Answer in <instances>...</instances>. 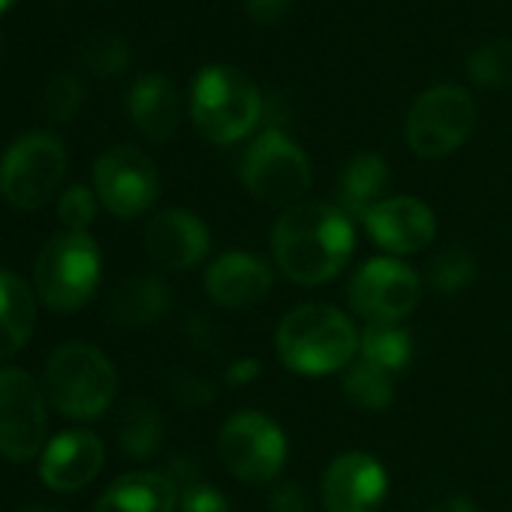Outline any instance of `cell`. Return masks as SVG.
Wrapping results in <instances>:
<instances>
[{"label": "cell", "mask_w": 512, "mask_h": 512, "mask_svg": "<svg viewBox=\"0 0 512 512\" xmlns=\"http://www.w3.org/2000/svg\"><path fill=\"white\" fill-rule=\"evenodd\" d=\"M217 452L235 479L247 485H269L281 476L290 443L272 416L260 410H241L223 422L217 434Z\"/></svg>", "instance_id": "cell-6"}, {"label": "cell", "mask_w": 512, "mask_h": 512, "mask_svg": "<svg viewBox=\"0 0 512 512\" xmlns=\"http://www.w3.org/2000/svg\"><path fill=\"white\" fill-rule=\"evenodd\" d=\"M178 491L166 473L136 470L118 476L97 500L94 512H175Z\"/></svg>", "instance_id": "cell-19"}, {"label": "cell", "mask_w": 512, "mask_h": 512, "mask_svg": "<svg viewBox=\"0 0 512 512\" xmlns=\"http://www.w3.org/2000/svg\"><path fill=\"white\" fill-rule=\"evenodd\" d=\"M94 187L109 214L130 220L154 205L160 193V175L145 151L133 145H115L100 154L94 166Z\"/></svg>", "instance_id": "cell-12"}, {"label": "cell", "mask_w": 512, "mask_h": 512, "mask_svg": "<svg viewBox=\"0 0 512 512\" xmlns=\"http://www.w3.org/2000/svg\"><path fill=\"white\" fill-rule=\"evenodd\" d=\"M244 187L266 205H299L314 181L308 154L278 127L263 130L241 160Z\"/></svg>", "instance_id": "cell-7"}, {"label": "cell", "mask_w": 512, "mask_h": 512, "mask_svg": "<svg viewBox=\"0 0 512 512\" xmlns=\"http://www.w3.org/2000/svg\"><path fill=\"white\" fill-rule=\"evenodd\" d=\"M389 476L386 467L368 452H344L338 455L320 485L326 512H377L386 500Z\"/></svg>", "instance_id": "cell-13"}, {"label": "cell", "mask_w": 512, "mask_h": 512, "mask_svg": "<svg viewBox=\"0 0 512 512\" xmlns=\"http://www.w3.org/2000/svg\"><path fill=\"white\" fill-rule=\"evenodd\" d=\"M272 512H311V497L302 482H278L269 494Z\"/></svg>", "instance_id": "cell-31"}, {"label": "cell", "mask_w": 512, "mask_h": 512, "mask_svg": "<svg viewBox=\"0 0 512 512\" xmlns=\"http://www.w3.org/2000/svg\"><path fill=\"white\" fill-rule=\"evenodd\" d=\"M169 311V290L157 278H130L109 296L106 314L118 326H148Z\"/></svg>", "instance_id": "cell-22"}, {"label": "cell", "mask_w": 512, "mask_h": 512, "mask_svg": "<svg viewBox=\"0 0 512 512\" xmlns=\"http://www.w3.org/2000/svg\"><path fill=\"white\" fill-rule=\"evenodd\" d=\"M359 359H365L395 377L413 359V338L398 323H368L359 338Z\"/></svg>", "instance_id": "cell-23"}, {"label": "cell", "mask_w": 512, "mask_h": 512, "mask_svg": "<svg viewBox=\"0 0 512 512\" xmlns=\"http://www.w3.org/2000/svg\"><path fill=\"white\" fill-rule=\"evenodd\" d=\"M67 175V151L52 133H25L0 160V196L19 211L43 208Z\"/></svg>", "instance_id": "cell-8"}, {"label": "cell", "mask_w": 512, "mask_h": 512, "mask_svg": "<svg viewBox=\"0 0 512 512\" xmlns=\"http://www.w3.org/2000/svg\"><path fill=\"white\" fill-rule=\"evenodd\" d=\"M473 278H476V260L464 247H443L428 263V284L443 296H455L467 290Z\"/></svg>", "instance_id": "cell-25"}, {"label": "cell", "mask_w": 512, "mask_h": 512, "mask_svg": "<svg viewBox=\"0 0 512 512\" xmlns=\"http://www.w3.org/2000/svg\"><path fill=\"white\" fill-rule=\"evenodd\" d=\"M49 431L46 398L22 368H0V455L25 464L40 455Z\"/></svg>", "instance_id": "cell-10"}, {"label": "cell", "mask_w": 512, "mask_h": 512, "mask_svg": "<svg viewBox=\"0 0 512 512\" xmlns=\"http://www.w3.org/2000/svg\"><path fill=\"white\" fill-rule=\"evenodd\" d=\"M244 7L256 25H281L296 7V0H244Z\"/></svg>", "instance_id": "cell-33"}, {"label": "cell", "mask_w": 512, "mask_h": 512, "mask_svg": "<svg viewBox=\"0 0 512 512\" xmlns=\"http://www.w3.org/2000/svg\"><path fill=\"white\" fill-rule=\"evenodd\" d=\"M46 395L70 419H100L118 392V371L109 356L91 344H64L46 365Z\"/></svg>", "instance_id": "cell-4"}, {"label": "cell", "mask_w": 512, "mask_h": 512, "mask_svg": "<svg viewBox=\"0 0 512 512\" xmlns=\"http://www.w3.org/2000/svg\"><path fill=\"white\" fill-rule=\"evenodd\" d=\"M10 4H13V0H0V13H4V10H7Z\"/></svg>", "instance_id": "cell-37"}, {"label": "cell", "mask_w": 512, "mask_h": 512, "mask_svg": "<svg viewBox=\"0 0 512 512\" xmlns=\"http://www.w3.org/2000/svg\"><path fill=\"white\" fill-rule=\"evenodd\" d=\"M389 178H392V169L380 154L362 151V154L350 157L338 175V208L350 217L365 220V214L377 202H383Z\"/></svg>", "instance_id": "cell-20"}, {"label": "cell", "mask_w": 512, "mask_h": 512, "mask_svg": "<svg viewBox=\"0 0 512 512\" xmlns=\"http://www.w3.org/2000/svg\"><path fill=\"white\" fill-rule=\"evenodd\" d=\"M353 247V217L335 202L290 205L272 226L275 266L302 287L332 281L350 263Z\"/></svg>", "instance_id": "cell-1"}, {"label": "cell", "mask_w": 512, "mask_h": 512, "mask_svg": "<svg viewBox=\"0 0 512 512\" xmlns=\"http://www.w3.org/2000/svg\"><path fill=\"white\" fill-rule=\"evenodd\" d=\"M19 512H58V509H52V506H25Z\"/></svg>", "instance_id": "cell-36"}, {"label": "cell", "mask_w": 512, "mask_h": 512, "mask_svg": "<svg viewBox=\"0 0 512 512\" xmlns=\"http://www.w3.org/2000/svg\"><path fill=\"white\" fill-rule=\"evenodd\" d=\"M476 124V103L458 85H437L416 97L407 112L404 136L416 157L437 160L458 151Z\"/></svg>", "instance_id": "cell-9"}, {"label": "cell", "mask_w": 512, "mask_h": 512, "mask_svg": "<svg viewBox=\"0 0 512 512\" xmlns=\"http://www.w3.org/2000/svg\"><path fill=\"white\" fill-rule=\"evenodd\" d=\"M272 290V269L256 253L226 250L205 272V293L226 311H241L263 302Z\"/></svg>", "instance_id": "cell-16"}, {"label": "cell", "mask_w": 512, "mask_h": 512, "mask_svg": "<svg viewBox=\"0 0 512 512\" xmlns=\"http://www.w3.org/2000/svg\"><path fill=\"white\" fill-rule=\"evenodd\" d=\"M82 61L88 70H94L97 76H118L127 70L130 64V46L121 34H91L82 43Z\"/></svg>", "instance_id": "cell-27"}, {"label": "cell", "mask_w": 512, "mask_h": 512, "mask_svg": "<svg viewBox=\"0 0 512 512\" xmlns=\"http://www.w3.org/2000/svg\"><path fill=\"white\" fill-rule=\"evenodd\" d=\"M130 118L151 142H169L181 124V100L166 76H142L127 100Z\"/></svg>", "instance_id": "cell-18"}, {"label": "cell", "mask_w": 512, "mask_h": 512, "mask_svg": "<svg viewBox=\"0 0 512 512\" xmlns=\"http://www.w3.org/2000/svg\"><path fill=\"white\" fill-rule=\"evenodd\" d=\"M365 229L389 256L425 250L437 235L434 211L416 196H389L365 214Z\"/></svg>", "instance_id": "cell-14"}, {"label": "cell", "mask_w": 512, "mask_h": 512, "mask_svg": "<svg viewBox=\"0 0 512 512\" xmlns=\"http://www.w3.org/2000/svg\"><path fill=\"white\" fill-rule=\"evenodd\" d=\"M347 401L359 410H368V413H377V410H386L395 398V380L389 371L365 362V359H356L347 371H344V383H341Z\"/></svg>", "instance_id": "cell-24"}, {"label": "cell", "mask_w": 512, "mask_h": 512, "mask_svg": "<svg viewBox=\"0 0 512 512\" xmlns=\"http://www.w3.org/2000/svg\"><path fill=\"white\" fill-rule=\"evenodd\" d=\"M362 332L332 305H302L290 311L275 335L281 362L302 377H329L347 371L359 356Z\"/></svg>", "instance_id": "cell-2"}, {"label": "cell", "mask_w": 512, "mask_h": 512, "mask_svg": "<svg viewBox=\"0 0 512 512\" xmlns=\"http://www.w3.org/2000/svg\"><path fill=\"white\" fill-rule=\"evenodd\" d=\"M58 217L67 232H85L97 217V196L82 184L67 187L58 199Z\"/></svg>", "instance_id": "cell-30"}, {"label": "cell", "mask_w": 512, "mask_h": 512, "mask_svg": "<svg viewBox=\"0 0 512 512\" xmlns=\"http://www.w3.org/2000/svg\"><path fill=\"white\" fill-rule=\"evenodd\" d=\"M256 374H260V362L256 359H238L226 368V386L238 389V386H247L256 380Z\"/></svg>", "instance_id": "cell-34"}, {"label": "cell", "mask_w": 512, "mask_h": 512, "mask_svg": "<svg viewBox=\"0 0 512 512\" xmlns=\"http://www.w3.org/2000/svg\"><path fill=\"white\" fill-rule=\"evenodd\" d=\"M419 296V275L395 256H374L362 263L347 287L350 308L368 323H401L419 305Z\"/></svg>", "instance_id": "cell-11"}, {"label": "cell", "mask_w": 512, "mask_h": 512, "mask_svg": "<svg viewBox=\"0 0 512 512\" xmlns=\"http://www.w3.org/2000/svg\"><path fill=\"white\" fill-rule=\"evenodd\" d=\"M142 238L151 260L169 272H187L199 266L211 247L208 226L184 208H166L154 214Z\"/></svg>", "instance_id": "cell-15"}, {"label": "cell", "mask_w": 512, "mask_h": 512, "mask_svg": "<svg viewBox=\"0 0 512 512\" xmlns=\"http://www.w3.org/2000/svg\"><path fill=\"white\" fill-rule=\"evenodd\" d=\"M100 275L103 256L97 241L88 232H61L37 256L34 293L58 314L79 311L94 299Z\"/></svg>", "instance_id": "cell-5"}, {"label": "cell", "mask_w": 512, "mask_h": 512, "mask_svg": "<svg viewBox=\"0 0 512 512\" xmlns=\"http://www.w3.org/2000/svg\"><path fill=\"white\" fill-rule=\"evenodd\" d=\"M82 100H85V88L82 82L73 76V73H58L46 82V91H43V106L49 112V118L67 124L76 118V112L82 109Z\"/></svg>", "instance_id": "cell-29"}, {"label": "cell", "mask_w": 512, "mask_h": 512, "mask_svg": "<svg viewBox=\"0 0 512 512\" xmlns=\"http://www.w3.org/2000/svg\"><path fill=\"white\" fill-rule=\"evenodd\" d=\"M37 329V293L13 272L0 269V359H13Z\"/></svg>", "instance_id": "cell-21"}, {"label": "cell", "mask_w": 512, "mask_h": 512, "mask_svg": "<svg viewBox=\"0 0 512 512\" xmlns=\"http://www.w3.org/2000/svg\"><path fill=\"white\" fill-rule=\"evenodd\" d=\"M181 512H232L229 500L211 485H190L181 500Z\"/></svg>", "instance_id": "cell-32"}, {"label": "cell", "mask_w": 512, "mask_h": 512, "mask_svg": "<svg viewBox=\"0 0 512 512\" xmlns=\"http://www.w3.org/2000/svg\"><path fill=\"white\" fill-rule=\"evenodd\" d=\"M160 437H163V422L151 407L139 404V407L127 410V416L121 422V446L130 455H136V458L151 455L160 446Z\"/></svg>", "instance_id": "cell-28"}, {"label": "cell", "mask_w": 512, "mask_h": 512, "mask_svg": "<svg viewBox=\"0 0 512 512\" xmlns=\"http://www.w3.org/2000/svg\"><path fill=\"white\" fill-rule=\"evenodd\" d=\"M106 461V446L91 431H64L46 449L40 476L52 491H79L97 479Z\"/></svg>", "instance_id": "cell-17"}, {"label": "cell", "mask_w": 512, "mask_h": 512, "mask_svg": "<svg viewBox=\"0 0 512 512\" xmlns=\"http://www.w3.org/2000/svg\"><path fill=\"white\" fill-rule=\"evenodd\" d=\"M263 106L256 82L229 64H211L193 79L190 118L214 145H232L250 136L263 118Z\"/></svg>", "instance_id": "cell-3"}, {"label": "cell", "mask_w": 512, "mask_h": 512, "mask_svg": "<svg viewBox=\"0 0 512 512\" xmlns=\"http://www.w3.org/2000/svg\"><path fill=\"white\" fill-rule=\"evenodd\" d=\"M431 512H479V509H476V503L467 500V497H449V500L437 503Z\"/></svg>", "instance_id": "cell-35"}, {"label": "cell", "mask_w": 512, "mask_h": 512, "mask_svg": "<svg viewBox=\"0 0 512 512\" xmlns=\"http://www.w3.org/2000/svg\"><path fill=\"white\" fill-rule=\"evenodd\" d=\"M467 73L479 88L512 85V40H491L479 46L467 61Z\"/></svg>", "instance_id": "cell-26"}]
</instances>
